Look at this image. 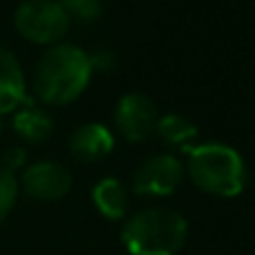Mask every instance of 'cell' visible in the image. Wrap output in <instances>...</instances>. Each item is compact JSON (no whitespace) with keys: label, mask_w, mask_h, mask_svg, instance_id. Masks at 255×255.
<instances>
[{"label":"cell","mask_w":255,"mask_h":255,"mask_svg":"<svg viewBox=\"0 0 255 255\" xmlns=\"http://www.w3.org/2000/svg\"><path fill=\"white\" fill-rule=\"evenodd\" d=\"M92 65L88 52L70 43H56L38 58L34 70V92L43 103L65 106L88 88Z\"/></svg>","instance_id":"obj_1"},{"label":"cell","mask_w":255,"mask_h":255,"mask_svg":"<svg viewBox=\"0 0 255 255\" xmlns=\"http://www.w3.org/2000/svg\"><path fill=\"white\" fill-rule=\"evenodd\" d=\"M188 235V222L172 208L154 206L134 213L121 229L130 255H177Z\"/></svg>","instance_id":"obj_2"},{"label":"cell","mask_w":255,"mask_h":255,"mask_svg":"<svg viewBox=\"0 0 255 255\" xmlns=\"http://www.w3.org/2000/svg\"><path fill=\"white\" fill-rule=\"evenodd\" d=\"M188 175L204 193L235 197L247 186V163L231 145L202 143L188 152Z\"/></svg>","instance_id":"obj_3"},{"label":"cell","mask_w":255,"mask_h":255,"mask_svg":"<svg viewBox=\"0 0 255 255\" xmlns=\"http://www.w3.org/2000/svg\"><path fill=\"white\" fill-rule=\"evenodd\" d=\"M13 25L31 43L56 45L70 29V16L56 0H25L13 13Z\"/></svg>","instance_id":"obj_4"},{"label":"cell","mask_w":255,"mask_h":255,"mask_svg":"<svg viewBox=\"0 0 255 255\" xmlns=\"http://www.w3.org/2000/svg\"><path fill=\"white\" fill-rule=\"evenodd\" d=\"M184 166L172 154H154L145 159L132 175V188L143 197H166L179 188Z\"/></svg>","instance_id":"obj_5"},{"label":"cell","mask_w":255,"mask_h":255,"mask_svg":"<svg viewBox=\"0 0 255 255\" xmlns=\"http://www.w3.org/2000/svg\"><path fill=\"white\" fill-rule=\"evenodd\" d=\"M157 108L152 99L141 92H128L119 99L115 108V124L121 136L132 143H141L154 132L157 126Z\"/></svg>","instance_id":"obj_6"},{"label":"cell","mask_w":255,"mask_h":255,"mask_svg":"<svg viewBox=\"0 0 255 255\" xmlns=\"http://www.w3.org/2000/svg\"><path fill=\"white\" fill-rule=\"evenodd\" d=\"M72 175L63 163L38 161L22 172V190L38 202H54L70 193Z\"/></svg>","instance_id":"obj_7"},{"label":"cell","mask_w":255,"mask_h":255,"mask_svg":"<svg viewBox=\"0 0 255 255\" xmlns=\"http://www.w3.org/2000/svg\"><path fill=\"white\" fill-rule=\"evenodd\" d=\"M115 148V136L101 124H83L70 136V152L83 163H97Z\"/></svg>","instance_id":"obj_8"},{"label":"cell","mask_w":255,"mask_h":255,"mask_svg":"<svg viewBox=\"0 0 255 255\" xmlns=\"http://www.w3.org/2000/svg\"><path fill=\"white\" fill-rule=\"evenodd\" d=\"M25 99V74L20 63L13 52L0 45V115L16 112Z\"/></svg>","instance_id":"obj_9"},{"label":"cell","mask_w":255,"mask_h":255,"mask_svg":"<svg viewBox=\"0 0 255 255\" xmlns=\"http://www.w3.org/2000/svg\"><path fill=\"white\" fill-rule=\"evenodd\" d=\"M13 130L29 143H43L52 136L54 132V121L45 110L25 99L20 108H18L16 117H13Z\"/></svg>","instance_id":"obj_10"},{"label":"cell","mask_w":255,"mask_h":255,"mask_svg":"<svg viewBox=\"0 0 255 255\" xmlns=\"http://www.w3.org/2000/svg\"><path fill=\"white\" fill-rule=\"evenodd\" d=\"M92 202L99 208L103 217L108 220H121L126 217L130 197H128L126 186L115 177H106L92 188Z\"/></svg>","instance_id":"obj_11"},{"label":"cell","mask_w":255,"mask_h":255,"mask_svg":"<svg viewBox=\"0 0 255 255\" xmlns=\"http://www.w3.org/2000/svg\"><path fill=\"white\" fill-rule=\"evenodd\" d=\"M154 132L170 145H186L197 136V126L190 119H186L184 115L172 112V115L159 117L157 126H154Z\"/></svg>","instance_id":"obj_12"},{"label":"cell","mask_w":255,"mask_h":255,"mask_svg":"<svg viewBox=\"0 0 255 255\" xmlns=\"http://www.w3.org/2000/svg\"><path fill=\"white\" fill-rule=\"evenodd\" d=\"M61 9L72 18L81 22H92L101 16V0H56Z\"/></svg>","instance_id":"obj_13"},{"label":"cell","mask_w":255,"mask_h":255,"mask_svg":"<svg viewBox=\"0 0 255 255\" xmlns=\"http://www.w3.org/2000/svg\"><path fill=\"white\" fill-rule=\"evenodd\" d=\"M18 197V181L13 177V172H7L4 168H0V224L7 220V215L11 213L13 204Z\"/></svg>","instance_id":"obj_14"},{"label":"cell","mask_w":255,"mask_h":255,"mask_svg":"<svg viewBox=\"0 0 255 255\" xmlns=\"http://www.w3.org/2000/svg\"><path fill=\"white\" fill-rule=\"evenodd\" d=\"M22 163H25V150L22 148H9L7 152L2 154V166L0 168H4L7 172H13L16 168H20Z\"/></svg>","instance_id":"obj_15"},{"label":"cell","mask_w":255,"mask_h":255,"mask_svg":"<svg viewBox=\"0 0 255 255\" xmlns=\"http://www.w3.org/2000/svg\"><path fill=\"white\" fill-rule=\"evenodd\" d=\"M88 56L92 70H110L112 63H115V54L110 49H97L94 54H88Z\"/></svg>","instance_id":"obj_16"},{"label":"cell","mask_w":255,"mask_h":255,"mask_svg":"<svg viewBox=\"0 0 255 255\" xmlns=\"http://www.w3.org/2000/svg\"><path fill=\"white\" fill-rule=\"evenodd\" d=\"M0 134H2V121H0Z\"/></svg>","instance_id":"obj_17"}]
</instances>
